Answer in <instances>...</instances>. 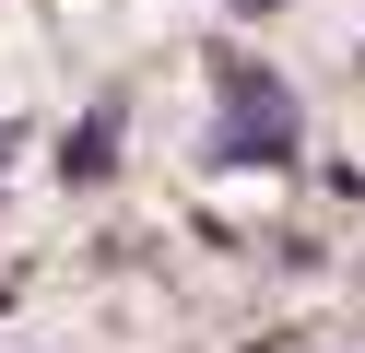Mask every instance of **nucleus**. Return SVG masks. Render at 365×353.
<instances>
[{"instance_id": "nucleus-1", "label": "nucleus", "mask_w": 365, "mask_h": 353, "mask_svg": "<svg viewBox=\"0 0 365 353\" xmlns=\"http://www.w3.org/2000/svg\"><path fill=\"white\" fill-rule=\"evenodd\" d=\"M212 153H224V165H283V153H294V106H283V83H259V71H224Z\"/></svg>"}]
</instances>
